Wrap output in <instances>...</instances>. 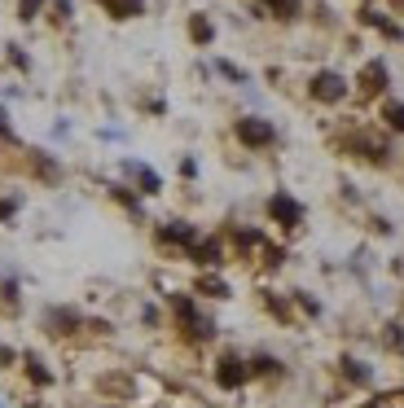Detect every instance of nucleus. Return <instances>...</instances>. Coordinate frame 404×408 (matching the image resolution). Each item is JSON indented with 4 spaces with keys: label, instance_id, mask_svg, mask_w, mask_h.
Wrapping results in <instances>:
<instances>
[{
    "label": "nucleus",
    "instance_id": "nucleus-13",
    "mask_svg": "<svg viewBox=\"0 0 404 408\" xmlns=\"http://www.w3.org/2000/svg\"><path fill=\"white\" fill-rule=\"evenodd\" d=\"M40 5H44V0H22V18H36Z\"/></svg>",
    "mask_w": 404,
    "mask_h": 408
},
{
    "label": "nucleus",
    "instance_id": "nucleus-11",
    "mask_svg": "<svg viewBox=\"0 0 404 408\" xmlns=\"http://www.w3.org/2000/svg\"><path fill=\"white\" fill-rule=\"evenodd\" d=\"M386 123H391V127H400V132H404V106H386Z\"/></svg>",
    "mask_w": 404,
    "mask_h": 408
},
{
    "label": "nucleus",
    "instance_id": "nucleus-7",
    "mask_svg": "<svg viewBox=\"0 0 404 408\" xmlns=\"http://www.w3.org/2000/svg\"><path fill=\"white\" fill-rule=\"evenodd\" d=\"M110 13H119V18H132V13H141V0H106Z\"/></svg>",
    "mask_w": 404,
    "mask_h": 408
},
{
    "label": "nucleus",
    "instance_id": "nucleus-9",
    "mask_svg": "<svg viewBox=\"0 0 404 408\" xmlns=\"http://www.w3.org/2000/svg\"><path fill=\"white\" fill-rule=\"evenodd\" d=\"M27 373H31V382H48V369H40V360H36V356H27Z\"/></svg>",
    "mask_w": 404,
    "mask_h": 408
},
{
    "label": "nucleus",
    "instance_id": "nucleus-5",
    "mask_svg": "<svg viewBox=\"0 0 404 408\" xmlns=\"http://www.w3.org/2000/svg\"><path fill=\"white\" fill-rule=\"evenodd\" d=\"M386 84V66H382V62H369V66L361 71V88L365 92H378Z\"/></svg>",
    "mask_w": 404,
    "mask_h": 408
},
{
    "label": "nucleus",
    "instance_id": "nucleus-16",
    "mask_svg": "<svg viewBox=\"0 0 404 408\" xmlns=\"http://www.w3.org/2000/svg\"><path fill=\"white\" fill-rule=\"evenodd\" d=\"M0 132H5V110H0Z\"/></svg>",
    "mask_w": 404,
    "mask_h": 408
},
{
    "label": "nucleus",
    "instance_id": "nucleus-14",
    "mask_svg": "<svg viewBox=\"0 0 404 408\" xmlns=\"http://www.w3.org/2000/svg\"><path fill=\"white\" fill-rule=\"evenodd\" d=\"M0 216H13V202H0Z\"/></svg>",
    "mask_w": 404,
    "mask_h": 408
},
{
    "label": "nucleus",
    "instance_id": "nucleus-2",
    "mask_svg": "<svg viewBox=\"0 0 404 408\" xmlns=\"http://www.w3.org/2000/svg\"><path fill=\"white\" fill-rule=\"evenodd\" d=\"M268 216L281 220V224H299V220H303V206H299L295 198H286V193H277V198L268 202Z\"/></svg>",
    "mask_w": 404,
    "mask_h": 408
},
{
    "label": "nucleus",
    "instance_id": "nucleus-6",
    "mask_svg": "<svg viewBox=\"0 0 404 408\" xmlns=\"http://www.w3.org/2000/svg\"><path fill=\"white\" fill-rule=\"evenodd\" d=\"M127 171H132V176H137V181L145 185V193H154V189H158V176H154L150 167H137V162H127Z\"/></svg>",
    "mask_w": 404,
    "mask_h": 408
},
{
    "label": "nucleus",
    "instance_id": "nucleus-15",
    "mask_svg": "<svg viewBox=\"0 0 404 408\" xmlns=\"http://www.w3.org/2000/svg\"><path fill=\"white\" fill-rule=\"evenodd\" d=\"M268 5H277V9L286 13V9H290V0H268Z\"/></svg>",
    "mask_w": 404,
    "mask_h": 408
},
{
    "label": "nucleus",
    "instance_id": "nucleus-10",
    "mask_svg": "<svg viewBox=\"0 0 404 408\" xmlns=\"http://www.w3.org/2000/svg\"><path fill=\"white\" fill-rule=\"evenodd\" d=\"M163 237H167V241H193V228H185V224H172Z\"/></svg>",
    "mask_w": 404,
    "mask_h": 408
},
{
    "label": "nucleus",
    "instance_id": "nucleus-8",
    "mask_svg": "<svg viewBox=\"0 0 404 408\" xmlns=\"http://www.w3.org/2000/svg\"><path fill=\"white\" fill-rule=\"evenodd\" d=\"M189 31H193V40H198V44H207V40H211V22H207L202 13H198V18L189 22Z\"/></svg>",
    "mask_w": 404,
    "mask_h": 408
},
{
    "label": "nucleus",
    "instance_id": "nucleus-12",
    "mask_svg": "<svg viewBox=\"0 0 404 408\" xmlns=\"http://www.w3.org/2000/svg\"><path fill=\"white\" fill-rule=\"evenodd\" d=\"M198 259H202V264H216L220 251H216V246H198Z\"/></svg>",
    "mask_w": 404,
    "mask_h": 408
},
{
    "label": "nucleus",
    "instance_id": "nucleus-3",
    "mask_svg": "<svg viewBox=\"0 0 404 408\" xmlns=\"http://www.w3.org/2000/svg\"><path fill=\"white\" fill-rule=\"evenodd\" d=\"M237 136L246 141V145H268V141H272V127H268L264 119H242V123H237Z\"/></svg>",
    "mask_w": 404,
    "mask_h": 408
},
{
    "label": "nucleus",
    "instance_id": "nucleus-1",
    "mask_svg": "<svg viewBox=\"0 0 404 408\" xmlns=\"http://www.w3.org/2000/svg\"><path fill=\"white\" fill-rule=\"evenodd\" d=\"M343 92H347V84L334 71H321L312 79V97H321V101H343Z\"/></svg>",
    "mask_w": 404,
    "mask_h": 408
},
{
    "label": "nucleus",
    "instance_id": "nucleus-4",
    "mask_svg": "<svg viewBox=\"0 0 404 408\" xmlns=\"http://www.w3.org/2000/svg\"><path fill=\"white\" fill-rule=\"evenodd\" d=\"M216 378H220V386H242V382H246V365H242L237 356H224L220 369H216Z\"/></svg>",
    "mask_w": 404,
    "mask_h": 408
}]
</instances>
